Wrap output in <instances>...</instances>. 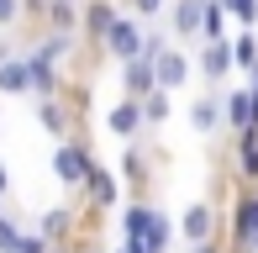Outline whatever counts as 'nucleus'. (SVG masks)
Returning <instances> with one entry per match:
<instances>
[{
    "label": "nucleus",
    "mask_w": 258,
    "mask_h": 253,
    "mask_svg": "<svg viewBox=\"0 0 258 253\" xmlns=\"http://www.w3.org/2000/svg\"><path fill=\"white\" fill-rule=\"evenodd\" d=\"M90 164H95V158H90V143H85V137H63V143H58V153H53V169H58V179H63V185H85Z\"/></svg>",
    "instance_id": "f257e3e1"
},
{
    "label": "nucleus",
    "mask_w": 258,
    "mask_h": 253,
    "mask_svg": "<svg viewBox=\"0 0 258 253\" xmlns=\"http://www.w3.org/2000/svg\"><path fill=\"white\" fill-rule=\"evenodd\" d=\"M100 42L126 64V58H137V53H143V27H137V21H126V16H116L111 27H105V37H100Z\"/></svg>",
    "instance_id": "f03ea898"
},
{
    "label": "nucleus",
    "mask_w": 258,
    "mask_h": 253,
    "mask_svg": "<svg viewBox=\"0 0 258 253\" xmlns=\"http://www.w3.org/2000/svg\"><path fill=\"white\" fill-rule=\"evenodd\" d=\"M153 85H158V74H153V58H143V53H137V58H126V64H121V90H126L132 100H143Z\"/></svg>",
    "instance_id": "7ed1b4c3"
},
{
    "label": "nucleus",
    "mask_w": 258,
    "mask_h": 253,
    "mask_svg": "<svg viewBox=\"0 0 258 253\" xmlns=\"http://www.w3.org/2000/svg\"><path fill=\"white\" fill-rule=\"evenodd\" d=\"M153 74H158V85H163V90H174V85H184V79H190V58H184V53L169 42V48L153 58Z\"/></svg>",
    "instance_id": "20e7f679"
},
{
    "label": "nucleus",
    "mask_w": 258,
    "mask_h": 253,
    "mask_svg": "<svg viewBox=\"0 0 258 253\" xmlns=\"http://www.w3.org/2000/svg\"><path fill=\"white\" fill-rule=\"evenodd\" d=\"M201 69H206V79H211V85H216L221 74H232V42L206 37V48H201Z\"/></svg>",
    "instance_id": "39448f33"
},
{
    "label": "nucleus",
    "mask_w": 258,
    "mask_h": 253,
    "mask_svg": "<svg viewBox=\"0 0 258 253\" xmlns=\"http://www.w3.org/2000/svg\"><path fill=\"white\" fill-rule=\"evenodd\" d=\"M79 16H85V37H105V27L116 21V6L111 0H79Z\"/></svg>",
    "instance_id": "423d86ee"
},
{
    "label": "nucleus",
    "mask_w": 258,
    "mask_h": 253,
    "mask_svg": "<svg viewBox=\"0 0 258 253\" xmlns=\"http://www.w3.org/2000/svg\"><path fill=\"white\" fill-rule=\"evenodd\" d=\"M179 232L190 237V243H206V237H216V211L201 201V206H190L184 211V222H179Z\"/></svg>",
    "instance_id": "0eeeda50"
},
{
    "label": "nucleus",
    "mask_w": 258,
    "mask_h": 253,
    "mask_svg": "<svg viewBox=\"0 0 258 253\" xmlns=\"http://www.w3.org/2000/svg\"><path fill=\"white\" fill-rule=\"evenodd\" d=\"M148 222H153V206L132 201V206L121 211V237H126V243H137V248H143V237H148Z\"/></svg>",
    "instance_id": "6e6552de"
},
{
    "label": "nucleus",
    "mask_w": 258,
    "mask_h": 253,
    "mask_svg": "<svg viewBox=\"0 0 258 253\" xmlns=\"http://www.w3.org/2000/svg\"><path fill=\"white\" fill-rule=\"evenodd\" d=\"M111 132H116V137H137V132H143V100L126 95L121 106L111 111Z\"/></svg>",
    "instance_id": "1a4fd4ad"
},
{
    "label": "nucleus",
    "mask_w": 258,
    "mask_h": 253,
    "mask_svg": "<svg viewBox=\"0 0 258 253\" xmlns=\"http://www.w3.org/2000/svg\"><path fill=\"white\" fill-rule=\"evenodd\" d=\"M21 90H32L27 58H0V95H21Z\"/></svg>",
    "instance_id": "9d476101"
},
{
    "label": "nucleus",
    "mask_w": 258,
    "mask_h": 253,
    "mask_svg": "<svg viewBox=\"0 0 258 253\" xmlns=\"http://www.w3.org/2000/svg\"><path fill=\"white\" fill-rule=\"evenodd\" d=\"M27 69H32V90L37 95H58V74H53V58H42V53H27Z\"/></svg>",
    "instance_id": "9b49d317"
},
{
    "label": "nucleus",
    "mask_w": 258,
    "mask_h": 253,
    "mask_svg": "<svg viewBox=\"0 0 258 253\" xmlns=\"http://www.w3.org/2000/svg\"><path fill=\"white\" fill-rule=\"evenodd\" d=\"M201 16H206V0H179V11H174V32H179L184 42L201 37Z\"/></svg>",
    "instance_id": "f8f14e48"
},
{
    "label": "nucleus",
    "mask_w": 258,
    "mask_h": 253,
    "mask_svg": "<svg viewBox=\"0 0 258 253\" xmlns=\"http://www.w3.org/2000/svg\"><path fill=\"white\" fill-rule=\"evenodd\" d=\"M85 190H90V206H100V211L116 206V179L105 174V169H95V164H90V174H85Z\"/></svg>",
    "instance_id": "ddd939ff"
},
{
    "label": "nucleus",
    "mask_w": 258,
    "mask_h": 253,
    "mask_svg": "<svg viewBox=\"0 0 258 253\" xmlns=\"http://www.w3.org/2000/svg\"><path fill=\"white\" fill-rule=\"evenodd\" d=\"M37 121L48 126L53 137H69V116H63V106H58V95H37Z\"/></svg>",
    "instance_id": "4468645a"
},
{
    "label": "nucleus",
    "mask_w": 258,
    "mask_h": 253,
    "mask_svg": "<svg viewBox=\"0 0 258 253\" xmlns=\"http://www.w3.org/2000/svg\"><path fill=\"white\" fill-rule=\"evenodd\" d=\"M216 121H221V100L216 95H201L190 106V126H195V132H216Z\"/></svg>",
    "instance_id": "2eb2a0df"
},
{
    "label": "nucleus",
    "mask_w": 258,
    "mask_h": 253,
    "mask_svg": "<svg viewBox=\"0 0 258 253\" xmlns=\"http://www.w3.org/2000/svg\"><path fill=\"white\" fill-rule=\"evenodd\" d=\"M169 90H163V85H153V90H148V95H143V126H158V121H169Z\"/></svg>",
    "instance_id": "dca6fc26"
},
{
    "label": "nucleus",
    "mask_w": 258,
    "mask_h": 253,
    "mask_svg": "<svg viewBox=\"0 0 258 253\" xmlns=\"http://www.w3.org/2000/svg\"><path fill=\"white\" fill-rule=\"evenodd\" d=\"M174 243V227H169V216L153 211V222H148V237H143V253H169Z\"/></svg>",
    "instance_id": "f3484780"
},
{
    "label": "nucleus",
    "mask_w": 258,
    "mask_h": 253,
    "mask_svg": "<svg viewBox=\"0 0 258 253\" xmlns=\"http://www.w3.org/2000/svg\"><path fill=\"white\" fill-rule=\"evenodd\" d=\"M227 121L237 126V132H242V126H258V121H253V90H232V100H227Z\"/></svg>",
    "instance_id": "a211bd4d"
},
{
    "label": "nucleus",
    "mask_w": 258,
    "mask_h": 253,
    "mask_svg": "<svg viewBox=\"0 0 258 253\" xmlns=\"http://www.w3.org/2000/svg\"><path fill=\"white\" fill-rule=\"evenodd\" d=\"M79 21V0H48V27L53 32H69Z\"/></svg>",
    "instance_id": "6ab92c4d"
},
{
    "label": "nucleus",
    "mask_w": 258,
    "mask_h": 253,
    "mask_svg": "<svg viewBox=\"0 0 258 253\" xmlns=\"http://www.w3.org/2000/svg\"><path fill=\"white\" fill-rule=\"evenodd\" d=\"M232 64H237V69H248V74L258 69V37H253V32L232 37Z\"/></svg>",
    "instance_id": "aec40b11"
},
{
    "label": "nucleus",
    "mask_w": 258,
    "mask_h": 253,
    "mask_svg": "<svg viewBox=\"0 0 258 253\" xmlns=\"http://www.w3.org/2000/svg\"><path fill=\"white\" fill-rule=\"evenodd\" d=\"M69 227H74V206H53V211L42 216V237H63Z\"/></svg>",
    "instance_id": "412c9836"
},
{
    "label": "nucleus",
    "mask_w": 258,
    "mask_h": 253,
    "mask_svg": "<svg viewBox=\"0 0 258 253\" xmlns=\"http://www.w3.org/2000/svg\"><path fill=\"white\" fill-rule=\"evenodd\" d=\"M221 27H227V6H221V0H206V16H201V37H221Z\"/></svg>",
    "instance_id": "4be33fe9"
},
{
    "label": "nucleus",
    "mask_w": 258,
    "mask_h": 253,
    "mask_svg": "<svg viewBox=\"0 0 258 253\" xmlns=\"http://www.w3.org/2000/svg\"><path fill=\"white\" fill-rule=\"evenodd\" d=\"M221 6H227V16H237V21H258V0H221Z\"/></svg>",
    "instance_id": "5701e85b"
},
{
    "label": "nucleus",
    "mask_w": 258,
    "mask_h": 253,
    "mask_svg": "<svg viewBox=\"0 0 258 253\" xmlns=\"http://www.w3.org/2000/svg\"><path fill=\"white\" fill-rule=\"evenodd\" d=\"M0 253H21V232H16V222H6V216H0Z\"/></svg>",
    "instance_id": "b1692460"
},
{
    "label": "nucleus",
    "mask_w": 258,
    "mask_h": 253,
    "mask_svg": "<svg viewBox=\"0 0 258 253\" xmlns=\"http://www.w3.org/2000/svg\"><path fill=\"white\" fill-rule=\"evenodd\" d=\"M21 16H27V6H21V0H0V27H16Z\"/></svg>",
    "instance_id": "393cba45"
},
{
    "label": "nucleus",
    "mask_w": 258,
    "mask_h": 253,
    "mask_svg": "<svg viewBox=\"0 0 258 253\" xmlns=\"http://www.w3.org/2000/svg\"><path fill=\"white\" fill-rule=\"evenodd\" d=\"M21 253H53V243L42 232H32V237H21Z\"/></svg>",
    "instance_id": "a878e982"
},
{
    "label": "nucleus",
    "mask_w": 258,
    "mask_h": 253,
    "mask_svg": "<svg viewBox=\"0 0 258 253\" xmlns=\"http://www.w3.org/2000/svg\"><path fill=\"white\" fill-rule=\"evenodd\" d=\"M132 11H137V16H158L163 0H132Z\"/></svg>",
    "instance_id": "bb28decb"
},
{
    "label": "nucleus",
    "mask_w": 258,
    "mask_h": 253,
    "mask_svg": "<svg viewBox=\"0 0 258 253\" xmlns=\"http://www.w3.org/2000/svg\"><path fill=\"white\" fill-rule=\"evenodd\" d=\"M195 253H216V237H206V243H195Z\"/></svg>",
    "instance_id": "cd10ccee"
},
{
    "label": "nucleus",
    "mask_w": 258,
    "mask_h": 253,
    "mask_svg": "<svg viewBox=\"0 0 258 253\" xmlns=\"http://www.w3.org/2000/svg\"><path fill=\"white\" fill-rule=\"evenodd\" d=\"M6 185H11V179H6V164H0V195H6Z\"/></svg>",
    "instance_id": "c85d7f7f"
},
{
    "label": "nucleus",
    "mask_w": 258,
    "mask_h": 253,
    "mask_svg": "<svg viewBox=\"0 0 258 253\" xmlns=\"http://www.w3.org/2000/svg\"><path fill=\"white\" fill-rule=\"evenodd\" d=\"M121 253H143V248H137V243H121Z\"/></svg>",
    "instance_id": "c756f323"
},
{
    "label": "nucleus",
    "mask_w": 258,
    "mask_h": 253,
    "mask_svg": "<svg viewBox=\"0 0 258 253\" xmlns=\"http://www.w3.org/2000/svg\"><path fill=\"white\" fill-rule=\"evenodd\" d=\"M0 58H6V48H0Z\"/></svg>",
    "instance_id": "7c9ffc66"
}]
</instances>
